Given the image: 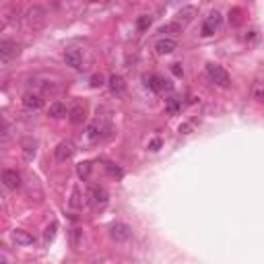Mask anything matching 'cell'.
I'll use <instances>...</instances> for the list:
<instances>
[{
    "label": "cell",
    "mask_w": 264,
    "mask_h": 264,
    "mask_svg": "<svg viewBox=\"0 0 264 264\" xmlns=\"http://www.w3.org/2000/svg\"><path fill=\"white\" fill-rule=\"evenodd\" d=\"M19 54V45L13 39H0V62H10L17 58Z\"/></svg>",
    "instance_id": "8992f818"
},
{
    "label": "cell",
    "mask_w": 264,
    "mask_h": 264,
    "mask_svg": "<svg viewBox=\"0 0 264 264\" xmlns=\"http://www.w3.org/2000/svg\"><path fill=\"white\" fill-rule=\"evenodd\" d=\"M178 50V43L174 38H159L155 41V52L159 56H169V54H174Z\"/></svg>",
    "instance_id": "52a82bcc"
},
{
    "label": "cell",
    "mask_w": 264,
    "mask_h": 264,
    "mask_svg": "<svg viewBox=\"0 0 264 264\" xmlns=\"http://www.w3.org/2000/svg\"><path fill=\"white\" fill-rule=\"evenodd\" d=\"M56 229H58V223H52V225H48V229H45V233H43L45 244H50L52 239L56 237Z\"/></svg>",
    "instance_id": "603a6c76"
},
{
    "label": "cell",
    "mask_w": 264,
    "mask_h": 264,
    "mask_svg": "<svg viewBox=\"0 0 264 264\" xmlns=\"http://www.w3.org/2000/svg\"><path fill=\"white\" fill-rule=\"evenodd\" d=\"M13 242L17 246H31V244H36V237H33L29 231H25V229H15L13 231Z\"/></svg>",
    "instance_id": "9a60e30c"
},
{
    "label": "cell",
    "mask_w": 264,
    "mask_h": 264,
    "mask_svg": "<svg viewBox=\"0 0 264 264\" xmlns=\"http://www.w3.org/2000/svg\"><path fill=\"white\" fill-rule=\"evenodd\" d=\"M89 85L93 89H99V87L106 85V78H103L101 75H93V76H91V81H89Z\"/></svg>",
    "instance_id": "4316f807"
},
{
    "label": "cell",
    "mask_w": 264,
    "mask_h": 264,
    "mask_svg": "<svg viewBox=\"0 0 264 264\" xmlns=\"http://www.w3.org/2000/svg\"><path fill=\"white\" fill-rule=\"evenodd\" d=\"M256 38H258V31L256 29H250L246 33V41H256Z\"/></svg>",
    "instance_id": "4dcf8cb0"
},
{
    "label": "cell",
    "mask_w": 264,
    "mask_h": 264,
    "mask_svg": "<svg viewBox=\"0 0 264 264\" xmlns=\"http://www.w3.org/2000/svg\"><path fill=\"white\" fill-rule=\"evenodd\" d=\"M76 169H78V176H81V178H87V176H89V171H91V163H89V161H85V163L78 165Z\"/></svg>",
    "instance_id": "83f0119b"
},
{
    "label": "cell",
    "mask_w": 264,
    "mask_h": 264,
    "mask_svg": "<svg viewBox=\"0 0 264 264\" xmlns=\"http://www.w3.org/2000/svg\"><path fill=\"white\" fill-rule=\"evenodd\" d=\"M89 202H91V206H93L95 211L103 209V206L110 202L108 190L103 188V186H93V188H91V192H89Z\"/></svg>",
    "instance_id": "3957f363"
},
{
    "label": "cell",
    "mask_w": 264,
    "mask_h": 264,
    "mask_svg": "<svg viewBox=\"0 0 264 264\" xmlns=\"http://www.w3.org/2000/svg\"><path fill=\"white\" fill-rule=\"evenodd\" d=\"M85 116H87V112L83 106H75L71 112H68V120H71V124L78 126V124H83L85 122Z\"/></svg>",
    "instance_id": "2e32d148"
},
{
    "label": "cell",
    "mask_w": 264,
    "mask_h": 264,
    "mask_svg": "<svg viewBox=\"0 0 264 264\" xmlns=\"http://www.w3.org/2000/svg\"><path fill=\"white\" fill-rule=\"evenodd\" d=\"M180 132H182V134H188V132H190V124H182V126H180Z\"/></svg>",
    "instance_id": "1f68e13d"
},
{
    "label": "cell",
    "mask_w": 264,
    "mask_h": 264,
    "mask_svg": "<svg viewBox=\"0 0 264 264\" xmlns=\"http://www.w3.org/2000/svg\"><path fill=\"white\" fill-rule=\"evenodd\" d=\"M252 95H254V99H256L258 103L264 99V89H262V83H260V81H256V83H254V89H252Z\"/></svg>",
    "instance_id": "cb8c5ba5"
},
{
    "label": "cell",
    "mask_w": 264,
    "mask_h": 264,
    "mask_svg": "<svg viewBox=\"0 0 264 264\" xmlns=\"http://www.w3.org/2000/svg\"><path fill=\"white\" fill-rule=\"evenodd\" d=\"M108 87L112 91V95H116V97L124 95V91H126V83H124V78L120 75H112L108 78Z\"/></svg>",
    "instance_id": "5bb4252c"
},
{
    "label": "cell",
    "mask_w": 264,
    "mask_h": 264,
    "mask_svg": "<svg viewBox=\"0 0 264 264\" xmlns=\"http://www.w3.org/2000/svg\"><path fill=\"white\" fill-rule=\"evenodd\" d=\"M206 76H209L211 83H215L217 87H221V89H227L229 85H231V76H229V73L219 64H213V62L206 64Z\"/></svg>",
    "instance_id": "6da1fadb"
},
{
    "label": "cell",
    "mask_w": 264,
    "mask_h": 264,
    "mask_svg": "<svg viewBox=\"0 0 264 264\" xmlns=\"http://www.w3.org/2000/svg\"><path fill=\"white\" fill-rule=\"evenodd\" d=\"M0 264H10L8 256H6V254H2V252H0Z\"/></svg>",
    "instance_id": "d6a6232c"
},
{
    "label": "cell",
    "mask_w": 264,
    "mask_h": 264,
    "mask_svg": "<svg viewBox=\"0 0 264 264\" xmlns=\"http://www.w3.org/2000/svg\"><path fill=\"white\" fill-rule=\"evenodd\" d=\"M23 149H25V159L29 161V159H33V157H36V149H38V143L25 141V143H23Z\"/></svg>",
    "instance_id": "44dd1931"
},
{
    "label": "cell",
    "mask_w": 264,
    "mask_h": 264,
    "mask_svg": "<svg viewBox=\"0 0 264 264\" xmlns=\"http://www.w3.org/2000/svg\"><path fill=\"white\" fill-rule=\"evenodd\" d=\"M23 108L29 110V112H38V110H41V108H43V99H41V95H38V93H25V95H23Z\"/></svg>",
    "instance_id": "8fae6325"
},
{
    "label": "cell",
    "mask_w": 264,
    "mask_h": 264,
    "mask_svg": "<svg viewBox=\"0 0 264 264\" xmlns=\"http://www.w3.org/2000/svg\"><path fill=\"white\" fill-rule=\"evenodd\" d=\"M171 73H174L178 78H182V76H184V68H182V64H180V62L171 64Z\"/></svg>",
    "instance_id": "f1b7e54d"
},
{
    "label": "cell",
    "mask_w": 264,
    "mask_h": 264,
    "mask_svg": "<svg viewBox=\"0 0 264 264\" xmlns=\"http://www.w3.org/2000/svg\"><path fill=\"white\" fill-rule=\"evenodd\" d=\"M106 169H108V174L113 176V178H122V176H124V171H122L116 163H106Z\"/></svg>",
    "instance_id": "d4e9b609"
},
{
    "label": "cell",
    "mask_w": 264,
    "mask_h": 264,
    "mask_svg": "<svg viewBox=\"0 0 264 264\" xmlns=\"http://www.w3.org/2000/svg\"><path fill=\"white\" fill-rule=\"evenodd\" d=\"M75 143H71V141H62L58 147H56V159L58 161H68L73 155H75Z\"/></svg>",
    "instance_id": "30bf717a"
},
{
    "label": "cell",
    "mask_w": 264,
    "mask_h": 264,
    "mask_svg": "<svg viewBox=\"0 0 264 264\" xmlns=\"http://www.w3.org/2000/svg\"><path fill=\"white\" fill-rule=\"evenodd\" d=\"M130 235H132V229L126 225V223H113L110 227V237L113 239V242H118V244L128 242Z\"/></svg>",
    "instance_id": "5b68a950"
},
{
    "label": "cell",
    "mask_w": 264,
    "mask_h": 264,
    "mask_svg": "<svg viewBox=\"0 0 264 264\" xmlns=\"http://www.w3.org/2000/svg\"><path fill=\"white\" fill-rule=\"evenodd\" d=\"M0 182H2L8 190H17L21 186V174L15 169H4L2 176H0Z\"/></svg>",
    "instance_id": "9c48e42d"
},
{
    "label": "cell",
    "mask_w": 264,
    "mask_h": 264,
    "mask_svg": "<svg viewBox=\"0 0 264 264\" xmlns=\"http://www.w3.org/2000/svg\"><path fill=\"white\" fill-rule=\"evenodd\" d=\"M71 206H73V209H78V206H83V200H81V192H78V188H75V190H73Z\"/></svg>",
    "instance_id": "484cf974"
},
{
    "label": "cell",
    "mask_w": 264,
    "mask_h": 264,
    "mask_svg": "<svg viewBox=\"0 0 264 264\" xmlns=\"http://www.w3.org/2000/svg\"><path fill=\"white\" fill-rule=\"evenodd\" d=\"M149 27H151V17L149 15H141L139 19H136V29L139 31H147Z\"/></svg>",
    "instance_id": "7402d4cb"
},
{
    "label": "cell",
    "mask_w": 264,
    "mask_h": 264,
    "mask_svg": "<svg viewBox=\"0 0 264 264\" xmlns=\"http://www.w3.org/2000/svg\"><path fill=\"white\" fill-rule=\"evenodd\" d=\"M182 31H184V27H182V25H178L176 21L165 23V25L159 27V33H171V36H178V33H182Z\"/></svg>",
    "instance_id": "ffe728a7"
},
{
    "label": "cell",
    "mask_w": 264,
    "mask_h": 264,
    "mask_svg": "<svg viewBox=\"0 0 264 264\" xmlns=\"http://www.w3.org/2000/svg\"><path fill=\"white\" fill-rule=\"evenodd\" d=\"M101 132H103V124L99 122V120H95V122H91L87 128H85V141L87 143H95V141H99L101 139Z\"/></svg>",
    "instance_id": "7c38bea8"
},
{
    "label": "cell",
    "mask_w": 264,
    "mask_h": 264,
    "mask_svg": "<svg viewBox=\"0 0 264 264\" xmlns=\"http://www.w3.org/2000/svg\"><path fill=\"white\" fill-rule=\"evenodd\" d=\"M64 62H66V66L75 68V71H81L83 68V52L76 50V48H68L64 52Z\"/></svg>",
    "instance_id": "ba28073f"
},
{
    "label": "cell",
    "mask_w": 264,
    "mask_h": 264,
    "mask_svg": "<svg viewBox=\"0 0 264 264\" xmlns=\"http://www.w3.org/2000/svg\"><path fill=\"white\" fill-rule=\"evenodd\" d=\"M159 147H161V139H153L149 143V151H159Z\"/></svg>",
    "instance_id": "f546056e"
},
{
    "label": "cell",
    "mask_w": 264,
    "mask_h": 264,
    "mask_svg": "<svg viewBox=\"0 0 264 264\" xmlns=\"http://www.w3.org/2000/svg\"><path fill=\"white\" fill-rule=\"evenodd\" d=\"M145 85L153 91V93H161V91H171L174 89V85H171L169 81H165L163 76H159V75H149L143 78Z\"/></svg>",
    "instance_id": "277c9868"
},
{
    "label": "cell",
    "mask_w": 264,
    "mask_h": 264,
    "mask_svg": "<svg viewBox=\"0 0 264 264\" xmlns=\"http://www.w3.org/2000/svg\"><path fill=\"white\" fill-rule=\"evenodd\" d=\"M180 110H182V99H178V97H167L165 99V112L169 113V116H176Z\"/></svg>",
    "instance_id": "d6986e66"
},
{
    "label": "cell",
    "mask_w": 264,
    "mask_h": 264,
    "mask_svg": "<svg viewBox=\"0 0 264 264\" xmlns=\"http://www.w3.org/2000/svg\"><path fill=\"white\" fill-rule=\"evenodd\" d=\"M48 113L52 118H56V120H60V118H66L68 116V110H66V106L62 101H54L52 106H50V110H48Z\"/></svg>",
    "instance_id": "e0dca14e"
},
{
    "label": "cell",
    "mask_w": 264,
    "mask_h": 264,
    "mask_svg": "<svg viewBox=\"0 0 264 264\" xmlns=\"http://www.w3.org/2000/svg\"><path fill=\"white\" fill-rule=\"evenodd\" d=\"M38 19H39V23L45 21V10H43L41 6H33V8H29L27 21H29V25H31V27H33V21H38Z\"/></svg>",
    "instance_id": "ac0fdd59"
},
{
    "label": "cell",
    "mask_w": 264,
    "mask_h": 264,
    "mask_svg": "<svg viewBox=\"0 0 264 264\" xmlns=\"http://www.w3.org/2000/svg\"><path fill=\"white\" fill-rule=\"evenodd\" d=\"M196 13H198V8L196 6H184L180 13L176 15L178 19H176V23L178 25H182V27H186L188 23H192L194 21V17H196Z\"/></svg>",
    "instance_id": "4fadbf2b"
},
{
    "label": "cell",
    "mask_w": 264,
    "mask_h": 264,
    "mask_svg": "<svg viewBox=\"0 0 264 264\" xmlns=\"http://www.w3.org/2000/svg\"><path fill=\"white\" fill-rule=\"evenodd\" d=\"M221 25H223V15L219 10H211V13L206 15V19L202 21V38L215 36V33L221 29Z\"/></svg>",
    "instance_id": "7a4b0ae2"
}]
</instances>
